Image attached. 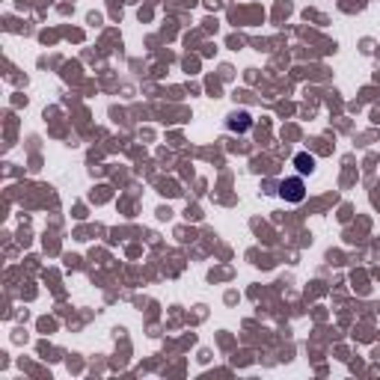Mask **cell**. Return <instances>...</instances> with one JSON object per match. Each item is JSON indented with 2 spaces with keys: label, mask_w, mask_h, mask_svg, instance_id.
Returning <instances> with one entry per match:
<instances>
[{
  "label": "cell",
  "mask_w": 380,
  "mask_h": 380,
  "mask_svg": "<svg viewBox=\"0 0 380 380\" xmlns=\"http://www.w3.org/2000/svg\"><path fill=\"white\" fill-rule=\"evenodd\" d=\"M279 196L285 199V202H303L306 199V185L303 178H285V182H279Z\"/></svg>",
  "instance_id": "6da1fadb"
},
{
  "label": "cell",
  "mask_w": 380,
  "mask_h": 380,
  "mask_svg": "<svg viewBox=\"0 0 380 380\" xmlns=\"http://www.w3.org/2000/svg\"><path fill=\"white\" fill-rule=\"evenodd\" d=\"M226 125H229V131L244 134V131H247L250 125H252V119H250V113H247V110H235V113L229 116V122H226Z\"/></svg>",
  "instance_id": "7a4b0ae2"
},
{
  "label": "cell",
  "mask_w": 380,
  "mask_h": 380,
  "mask_svg": "<svg viewBox=\"0 0 380 380\" xmlns=\"http://www.w3.org/2000/svg\"><path fill=\"white\" fill-rule=\"evenodd\" d=\"M294 167L300 169V176H309L312 169H315V158H312V155H306V152H300V155L294 158Z\"/></svg>",
  "instance_id": "3957f363"
}]
</instances>
